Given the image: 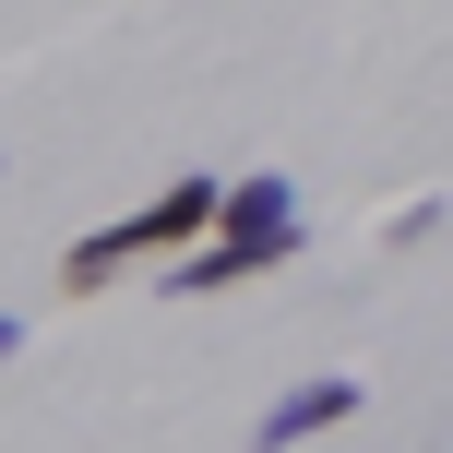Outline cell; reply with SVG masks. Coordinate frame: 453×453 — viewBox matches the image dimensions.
Wrapping results in <instances>:
<instances>
[{"label":"cell","instance_id":"obj_1","mask_svg":"<svg viewBox=\"0 0 453 453\" xmlns=\"http://www.w3.org/2000/svg\"><path fill=\"white\" fill-rule=\"evenodd\" d=\"M311 250V226H215V239H191L180 250V274H156L167 298H215V287H250V274H274V263H298Z\"/></svg>","mask_w":453,"mask_h":453},{"label":"cell","instance_id":"obj_2","mask_svg":"<svg viewBox=\"0 0 453 453\" xmlns=\"http://www.w3.org/2000/svg\"><path fill=\"white\" fill-rule=\"evenodd\" d=\"M370 406V382L358 370H322V382H298V394H274L263 418H250V453H287V441H322V430H346V418Z\"/></svg>","mask_w":453,"mask_h":453},{"label":"cell","instance_id":"obj_3","mask_svg":"<svg viewBox=\"0 0 453 453\" xmlns=\"http://www.w3.org/2000/svg\"><path fill=\"white\" fill-rule=\"evenodd\" d=\"M298 191L287 180H215V226H287Z\"/></svg>","mask_w":453,"mask_h":453},{"label":"cell","instance_id":"obj_4","mask_svg":"<svg viewBox=\"0 0 453 453\" xmlns=\"http://www.w3.org/2000/svg\"><path fill=\"white\" fill-rule=\"evenodd\" d=\"M0 358H24V322H12V311H0Z\"/></svg>","mask_w":453,"mask_h":453}]
</instances>
